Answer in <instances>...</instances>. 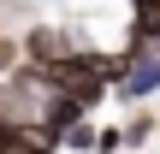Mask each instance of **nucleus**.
<instances>
[{
    "mask_svg": "<svg viewBox=\"0 0 160 154\" xmlns=\"http://www.w3.org/2000/svg\"><path fill=\"white\" fill-rule=\"evenodd\" d=\"M65 148H71V154H89V148H95V125L83 119L77 131H65Z\"/></svg>",
    "mask_w": 160,
    "mask_h": 154,
    "instance_id": "4",
    "label": "nucleus"
},
{
    "mask_svg": "<svg viewBox=\"0 0 160 154\" xmlns=\"http://www.w3.org/2000/svg\"><path fill=\"white\" fill-rule=\"evenodd\" d=\"M24 53H30L36 71H48V65H59V59L71 53V42H65L59 30H30V36H24Z\"/></svg>",
    "mask_w": 160,
    "mask_h": 154,
    "instance_id": "1",
    "label": "nucleus"
},
{
    "mask_svg": "<svg viewBox=\"0 0 160 154\" xmlns=\"http://www.w3.org/2000/svg\"><path fill=\"white\" fill-rule=\"evenodd\" d=\"M42 131H53L59 142H65V131H77L83 125V107L71 101V95H48V107H42V119H36Z\"/></svg>",
    "mask_w": 160,
    "mask_h": 154,
    "instance_id": "2",
    "label": "nucleus"
},
{
    "mask_svg": "<svg viewBox=\"0 0 160 154\" xmlns=\"http://www.w3.org/2000/svg\"><path fill=\"white\" fill-rule=\"evenodd\" d=\"M6 65H12V42H0V71H6Z\"/></svg>",
    "mask_w": 160,
    "mask_h": 154,
    "instance_id": "5",
    "label": "nucleus"
},
{
    "mask_svg": "<svg viewBox=\"0 0 160 154\" xmlns=\"http://www.w3.org/2000/svg\"><path fill=\"white\" fill-rule=\"evenodd\" d=\"M113 89H119L125 101H131V95H137V101H142V95H154V89H160V59H148V65H131V71H125V83H113Z\"/></svg>",
    "mask_w": 160,
    "mask_h": 154,
    "instance_id": "3",
    "label": "nucleus"
},
{
    "mask_svg": "<svg viewBox=\"0 0 160 154\" xmlns=\"http://www.w3.org/2000/svg\"><path fill=\"white\" fill-rule=\"evenodd\" d=\"M131 6H137V12H160V0H131Z\"/></svg>",
    "mask_w": 160,
    "mask_h": 154,
    "instance_id": "6",
    "label": "nucleus"
}]
</instances>
